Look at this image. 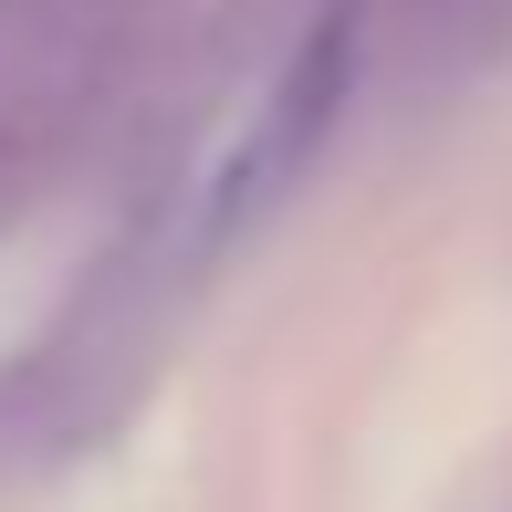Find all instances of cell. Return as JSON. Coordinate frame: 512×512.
Returning a JSON list of instances; mask_svg holds the SVG:
<instances>
[{"instance_id": "6da1fadb", "label": "cell", "mask_w": 512, "mask_h": 512, "mask_svg": "<svg viewBox=\"0 0 512 512\" xmlns=\"http://www.w3.org/2000/svg\"><path fill=\"white\" fill-rule=\"evenodd\" d=\"M356 53H366V32H356V11H314V32L283 53V74H272V95L241 115V136L220 147V168H209V189H199V220H189V251H220V241H241L251 220H262L272 199L293 189V178L324 157V136H335V115L345 95H356Z\"/></svg>"}]
</instances>
